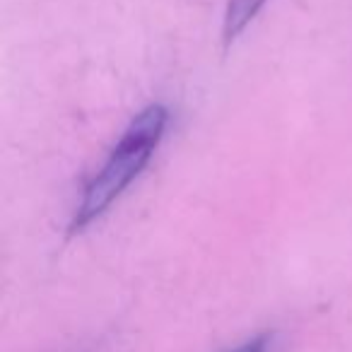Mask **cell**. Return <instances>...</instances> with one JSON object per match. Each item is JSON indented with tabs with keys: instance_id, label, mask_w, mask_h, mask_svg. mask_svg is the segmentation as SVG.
<instances>
[{
	"instance_id": "cell-1",
	"label": "cell",
	"mask_w": 352,
	"mask_h": 352,
	"mask_svg": "<svg viewBox=\"0 0 352 352\" xmlns=\"http://www.w3.org/2000/svg\"><path fill=\"white\" fill-rule=\"evenodd\" d=\"M166 118H169L166 109L160 104L147 107L145 111H140L133 118L118 145L111 150L109 160L104 162V166L85 188V196L75 210V220L70 230H85L126 191V186L140 174L142 166L150 162L152 152L160 145L166 128Z\"/></svg>"
},
{
	"instance_id": "cell-2",
	"label": "cell",
	"mask_w": 352,
	"mask_h": 352,
	"mask_svg": "<svg viewBox=\"0 0 352 352\" xmlns=\"http://www.w3.org/2000/svg\"><path fill=\"white\" fill-rule=\"evenodd\" d=\"M268 0H230L225 12V22H222V41H225V49L251 25L258 10L265 6Z\"/></svg>"
},
{
	"instance_id": "cell-3",
	"label": "cell",
	"mask_w": 352,
	"mask_h": 352,
	"mask_svg": "<svg viewBox=\"0 0 352 352\" xmlns=\"http://www.w3.org/2000/svg\"><path fill=\"white\" fill-rule=\"evenodd\" d=\"M270 342H273V336H270V333H261V336L241 342V345H236L234 350H230V352H268Z\"/></svg>"
}]
</instances>
